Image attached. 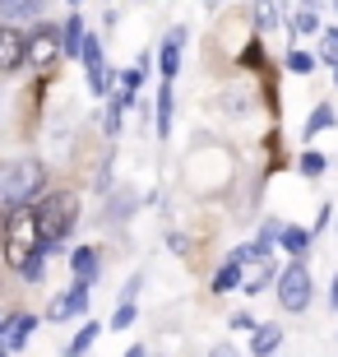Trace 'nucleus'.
Instances as JSON below:
<instances>
[{
    "label": "nucleus",
    "mask_w": 338,
    "mask_h": 357,
    "mask_svg": "<svg viewBox=\"0 0 338 357\" xmlns=\"http://www.w3.org/2000/svg\"><path fill=\"white\" fill-rule=\"evenodd\" d=\"M158 135H171V84H162L158 93Z\"/></svg>",
    "instance_id": "17"
},
{
    "label": "nucleus",
    "mask_w": 338,
    "mask_h": 357,
    "mask_svg": "<svg viewBox=\"0 0 338 357\" xmlns=\"http://www.w3.org/2000/svg\"><path fill=\"white\" fill-rule=\"evenodd\" d=\"M66 56H79L84 52V19L79 14H70V24H66V47H61Z\"/></svg>",
    "instance_id": "14"
},
{
    "label": "nucleus",
    "mask_w": 338,
    "mask_h": 357,
    "mask_svg": "<svg viewBox=\"0 0 338 357\" xmlns=\"http://www.w3.org/2000/svg\"><path fill=\"white\" fill-rule=\"evenodd\" d=\"M273 278H278V269H273L269 260H260V269H255V278H241V283H246V292H260V288H269Z\"/></svg>",
    "instance_id": "18"
},
{
    "label": "nucleus",
    "mask_w": 338,
    "mask_h": 357,
    "mask_svg": "<svg viewBox=\"0 0 338 357\" xmlns=\"http://www.w3.org/2000/svg\"><path fill=\"white\" fill-rule=\"evenodd\" d=\"M208 357H236V348H227V344H218V348H213V353H208Z\"/></svg>",
    "instance_id": "28"
},
{
    "label": "nucleus",
    "mask_w": 338,
    "mask_h": 357,
    "mask_svg": "<svg viewBox=\"0 0 338 357\" xmlns=\"http://www.w3.org/2000/svg\"><path fill=\"white\" fill-rule=\"evenodd\" d=\"M181 47H185V28H171L167 42H162V56H158V66H162V79H176V70H181Z\"/></svg>",
    "instance_id": "10"
},
{
    "label": "nucleus",
    "mask_w": 338,
    "mask_h": 357,
    "mask_svg": "<svg viewBox=\"0 0 338 357\" xmlns=\"http://www.w3.org/2000/svg\"><path fill=\"white\" fill-rule=\"evenodd\" d=\"M24 278H28V283H42V278H47V251H42V255H33V260H28Z\"/></svg>",
    "instance_id": "22"
},
{
    "label": "nucleus",
    "mask_w": 338,
    "mask_h": 357,
    "mask_svg": "<svg viewBox=\"0 0 338 357\" xmlns=\"http://www.w3.org/2000/svg\"><path fill=\"white\" fill-rule=\"evenodd\" d=\"M75 223H79V199L75 195L56 190V195L38 199V237H42V251H56V246L75 232Z\"/></svg>",
    "instance_id": "2"
},
{
    "label": "nucleus",
    "mask_w": 338,
    "mask_h": 357,
    "mask_svg": "<svg viewBox=\"0 0 338 357\" xmlns=\"http://www.w3.org/2000/svg\"><path fill=\"white\" fill-rule=\"evenodd\" d=\"M278 241H283L287 251L301 260V255H306V246H311V232H306V227H283V237H278Z\"/></svg>",
    "instance_id": "15"
},
{
    "label": "nucleus",
    "mask_w": 338,
    "mask_h": 357,
    "mask_svg": "<svg viewBox=\"0 0 338 357\" xmlns=\"http://www.w3.org/2000/svg\"><path fill=\"white\" fill-rule=\"evenodd\" d=\"M130 320H135V302H121V311L112 316V330H125Z\"/></svg>",
    "instance_id": "25"
},
{
    "label": "nucleus",
    "mask_w": 338,
    "mask_h": 357,
    "mask_svg": "<svg viewBox=\"0 0 338 357\" xmlns=\"http://www.w3.org/2000/svg\"><path fill=\"white\" fill-rule=\"evenodd\" d=\"M0 10L5 14H28V10H38V0H0Z\"/></svg>",
    "instance_id": "26"
},
{
    "label": "nucleus",
    "mask_w": 338,
    "mask_h": 357,
    "mask_svg": "<svg viewBox=\"0 0 338 357\" xmlns=\"http://www.w3.org/2000/svg\"><path fill=\"white\" fill-rule=\"evenodd\" d=\"M320 56H325L329 66H338V28H325V33H320Z\"/></svg>",
    "instance_id": "20"
},
{
    "label": "nucleus",
    "mask_w": 338,
    "mask_h": 357,
    "mask_svg": "<svg viewBox=\"0 0 338 357\" xmlns=\"http://www.w3.org/2000/svg\"><path fill=\"white\" fill-rule=\"evenodd\" d=\"M329 126H334V107L320 102V107L311 112V126H306V135H320V130H329Z\"/></svg>",
    "instance_id": "19"
},
{
    "label": "nucleus",
    "mask_w": 338,
    "mask_h": 357,
    "mask_svg": "<svg viewBox=\"0 0 338 357\" xmlns=\"http://www.w3.org/2000/svg\"><path fill=\"white\" fill-rule=\"evenodd\" d=\"M42 185H47L42 162H33V158H10V162H0V204L19 209V204H28V199L42 195Z\"/></svg>",
    "instance_id": "3"
},
{
    "label": "nucleus",
    "mask_w": 338,
    "mask_h": 357,
    "mask_svg": "<svg viewBox=\"0 0 338 357\" xmlns=\"http://www.w3.org/2000/svg\"><path fill=\"white\" fill-rule=\"evenodd\" d=\"M98 334H102V330H98V325H93V320H89V325H84V330H79L75 339H70V344H66V357H84V353H89L93 344H98Z\"/></svg>",
    "instance_id": "13"
},
{
    "label": "nucleus",
    "mask_w": 338,
    "mask_h": 357,
    "mask_svg": "<svg viewBox=\"0 0 338 357\" xmlns=\"http://www.w3.org/2000/svg\"><path fill=\"white\" fill-rule=\"evenodd\" d=\"M278 344H283V325H255V334H250V353L255 357H273Z\"/></svg>",
    "instance_id": "11"
},
{
    "label": "nucleus",
    "mask_w": 338,
    "mask_h": 357,
    "mask_svg": "<svg viewBox=\"0 0 338 357\" xmlns=\"http://www.w3.org/2000/svg\"><path fill=\"white\" fill-rule=\"evenodd\" d=\"M287 70H297V75H311V70H315V56L292 52V56H287Z\"/></svg>",
    "instance_id": "24"
},
{
    "label": "nucleus",
    "mask_w": 338,
    "mask_h": 357,
    "mask_svg": "<svg viewBox=\"0 0 338 357\" xmlns=\"http://www.w3.org/2000/svg\"><path fill=\"white\" fill-rule=\"evenodd\" d=\"M213 288H218V292H232V288H241V265H236V260H227V265H222L218 274H213Z\"/></svg>",
    "instance_id": "16"
},
{
    "label": "nucleus",
    "mask_w": 338,
    "mask_h": 357,
    "mask_svg": "<svg viewBox=\"0 0 338 357\" xmlns=\"http://www.w3.org/2000/svg\"><path fill=\"white\" fill-rule=\"evenodd\" d=\"M38 330V316H5L0 320V348H24V339Z\"/></svg>",
    "instance_id": "7"
},
{
    "label": "nucleus",
    "mask_w": 338,
    "mask_h": 357,
    "mask_svg": "<svg viewBox=\"0 0 338 357\" xmlns=\"http://www.w3.org/2000/svg\"><path fill=\"white\" fill-rule=\"evenodd\" d=\"M84 311H89V288H84V283H75L66 297H56V302H52L47 320H70V316H84Z\"/></svg>",
    "instance_id": "8"
},
{
    "label": "nucleus",
    "mask_w": 338,
    "mask_h": 357,
    "mask_svg": "<svg viewBox=\"0 0 338 357\" xmlns=\"http://www.w3.org/2000/svg\"><path fill=\"white\" fill-rule=\"evenodd\" d=\"M84 70H89V84L93 93H107V70H102V42L98 38H84Z\"/></svg>",
    "instance_id": "9"
},
{
    "label": "nucleus",
    "mask_w": 338,
    "mask_h": 357,
    "mask_svg": "<svg viewBox=\"0 0 338 357\" xmlns=\"http://www.w3.org/2000/svg\"><path fill=\"white\" fill-rule=\"evenodd\" d=\"M33 255H42V237H38V209H28V204H19V209H10V218H5V265H10L14 274H24Z\"/></svg>",
    "instance_id": "1"
},
{
    "label": "nucleus",
    "mask_w": 338,
    "mask_h": 357,
    "mask_svg": "<svg viewBox=\"0 0 338 357\" xmlns=\"http://www.w3.org/2000/svg\"><path fill=\"white\" fill-rule=\"evenodd\" d=\"M315 297V283H311V269L301 265V260H292V265L278 274V302H283V311H306Z\"/></svg>",
    "instance_id": "4"
},
{
    "label": "nucleus",
    "mask_w": 338,
    "mask_h": 357,
    "mask_svg": "<svg viewBox=\"0 0 338 357\" xmlns=\"http://www.w3.org/2000/svg\"><path fill=\"white\" fill-rule=\"evenodd\" d=\"M56 56H61V42H56V28L52 24H42L38 33H33V38H28V61H33V66H52Z\"/></svg>",
    "instance_id": "6"
},
{
    "label": "nucleus",
    "mask_w": 338,
    "mask_h": 357,
    "mask_svg": "<svg viewBox=\"0 0 338 357\" xmlns=\"http://www.w3.org/2000/svg\"><path fill=\"white\" fill-rule=\"evenodd\" d=\"M28 61V38L19 33V28H0V75H10V70H19Z\"/></svg>",
    "instance_id": "5"
},
{
    "label": "nucleus",
    "mask_w": 338,
    "mask_h": 357,
    "mask_svg": "<svg viewBox=\"0 0 338 357\" xmlns=\"http://www.w3.org/2000/svg\"><path fill=\"white\" fill-rule=\"evenodd\" d=\"M301 172H306V176H320V172H325V158H320L315 149H306V153H301Z\"/></svg>",
    "instance_id": "23"
},
{
    "label": "nucleus",
    "mask_w": 338,
    "mask_h": 357,
    "mask_svg": "<svg viewBox=\"0 0 338 357\" xmlns=\"http://www.w3.org/2000/svg\"><path fill=\"white\" fill-rule=\"evenodd\" d=\"M125 357H148V353H144V348H130V353H125Z\"/></svg>",
    "instance_id": "30"
},
{
    "label": "nucleus",
    "mask_w": 338,
    "mask_h": 357,
    "mask_svg": "<svg viewBox=\"0 0 338 357\" xmlns=\"http://www.w3.org/2000/svg\"><path fill=\"white\" fill-rule=\"evenodd\" d=\"M0 357H10V353H5V348H0Z\"/></svg>",
    "instance_id": "31"
},
{
    "label": "nucleus",
    "mask_w": 338,
    "mask_h": 357,
    "mask_svg": "<svg viewBox=\"0 0 338 357\" xmlns=\"http://www.w3.org/2000/svg\"><path fill=\"white\" fill-rule=\"evenodd\" d=\"M329 302H334V311H338V274H334V288H329Z\"/></svg>",
    "instance_id": "29"
},
{
    "label": "nucleus",
    "mask_w": 338,
    "mask_h": 357,
    "mask_svg": "<svg viewBox=\"0 0 338 357\" xmlns=\"http://www.w3.org/2000/svg\"><path fill=\"white\" fill-rule=\"evenodd\" d=\"M292 28H297V33H315V28H320V19H315L311 10H301V14H297V24H292Z\"/></svg>",
    "instance_id": "27"
},
{
    "label": "nucleus",
    "mask_w": 338,
    "mask_h": 357,
    "mask_svg": "<svg viewBox=\"0 0 338 357\" xmlns=\"http://www.w3.org/2000/svg\"><path fill=\"white\" fill-rule=\"evenodd\" d=\"M70 265H75V278L84 283V288H89L93 278H98V251H93V246H79Z\"/></svg>",
    "instance_id": "12"
},
{
    "label": "nucleus",
    "mask_w": 338,
    "mask_h": 357,
    "mask_svg": "<svg viewBox=\"0 0 338 357\" xmlns=\"http://www.w3.org/2000/svg\"><path fill=\"white\" fill-rule=\"evenodd\" d=\"M255 24H260V33H269V28L278 24V14H273V0H260V5H255Z\"/></svg>",
    "instance_id": "21"
}]
</instances>
